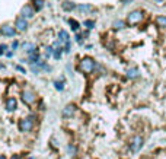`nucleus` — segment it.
Here are the masks:
<instances>
[{
  "instance_id": "2eb2a0df",
  "label": "nucleus",
  "mask_w": 166,
  "mask_h": 159,
  "mask_svg": "<svg viewBox=\"0 0 166 159\" xmlns=\"http://www.w3.org/2000/svg\"><path fill=\"white\" fill-rule=\"evenodd\" d=\"M128 78H130V79H135V78H138V72H137L135 69L128 70Z\"/></svg>"
},
{
  "instance_id": "7ed1b4c3",
  "label": "nucleus",
  "mask_w": 166,
  "mask_h": 159,
  "mask_svg": "<svg viewBox=\"0 0 166 159\" xmlns=\"http://www.w3.org/2000/svg\"><path fill=\"white\" fill-rule=\"evenodd\" d=\"M93 67H95V61H93L90 57H84V58L82 60V63H80V70L86 72V73L92 72Z\"/></svg>"
},
{
  "instance_id": "412c9836",
  "label": "nucleus",
  "mask_w": 166,
  "mask_h": 159,
  "mask_svg": "<svg viewBox=\"0 0 166 159\" xmlns=\"http://www.w3.org/2000/svg\"><path fill=\"white\" fill-rule=\"evenodd\" d=\"M52 51H54V48H52V47H48V48H47V56L50 57V56L52 54Z\"/></svg>"
},
{
  "instance_id": "bb28decb",
  "label": "nucleus",
  "mask_w": 166,
  "mask_h": 159,
  "mask_svg": "<svg viewBox=\"0 0 166 159\" xmlns=\"http://www.w3.org/2000/svg\"><path fill=\"white\" fill-rule=\"evenodd\" d=\"M12 159H19V155H15V156H12Z\"/></svg>"
},
{
  "instance_id": "f3484780",
  "label": "nucleus",
  "mask_w": 166,
  "mask_h": 159,
  "mask_svg": "<svg viewBox=\"0 0 166 159\" xmlns=\"http://www.w3.org/2000/svg\"><path fill=\"white\" fill-rule=\"evenodd\" d=\"M69 24L72 25V29H73V31H77V29H79V24H77L74 19H70V21H69Z\"/></svg>"
},
{
  "instance_id": "5701e85b",
  "label": "nucleus",
  "mask_w": 166,
  "mask_h": 159,
  "mask_svg": "<svg viewBox=\"0 0 166 159\" xmlns=\"http://www.w3.org/2000/svg\"><path fill=\"white\" fill-rule=\"evenodd\" d=\"M55 89H60V91H61V89H63V85L58 83V82H55Z\"/></svg>"
},
{
  "instance_id": "c85d7f7f",
  "label": "nucleus",
  "mask_w": 166,
  "mask_h": 159,
  "mask_svg": "<svg viewBox=\"0 0 166 159\" xmlns=\"http://www.w3.org/2000/svg\"><path fill=\"white\" fill-rule=\"evenodd\" d=\"M155 1H157V3H162V1H163V0H155Z\"/></svg>"
},
{
  "instance_id": "393cba45",
  "label": "nucleus",
  "mask_w": 166,
  "mask_h": 159,
  "mask_svg": "<svg viewBox=\"0 0 166 159\" xmlns=\"http://www.w3.org/2000/svg\"><path fill=\"white\" fill-rule=\"evenodd\" d=\"M4 50H6V45H4V44H3V45H0V54H1Z\"/></svg>"
},
{
  "instance_id": "0eeeda50",
  "label": "nucleus",
  "mask_w": 166,
  "mask_h": 159,
  "mask_svg": "<svg viewBox=\"0 0 166 159\" xmlns=\"http://www.w3.org/2000/svg\"><path fill=\"white\" fill-rule=\"evenodd\" d=\"M22 15H23V18H34L35 12H34V9L29 4H26V6L22 7Z\"/></svg>"
},
{
  "instance_id": "f8f14e48",
  "label": "nucleus",
  "mask_w": 166,
  "mask_h": 159,
  "mask_svg": "<svg viewBox=\"0 0 166 159\" xmlns=\"http://www.w3.org/2000/svg\"><path fill=\"white\" fill-rule=\"evenodd\" d=\"M61 42L69 44V34H67V31H60V44Z\"/></svg>"
},
{
  "instance_id": "aec40b11",
  "label": "nucleus",
  "mask_w": 166,
  "mask_h": 159,
  "mask_svg": "<svg viewBox=\"0 0 166 159\" xmlns=\"http://www.w3.org/2000/svg\"><path fill=\"white\" fill-rule=\"evenodd\" d=\"M84 25H86L89 29H92V28L95 26V22H93V21H84Z\"/></svg>"
},
{
  "instance_id": "f03ea898",
  "label": "nucleus",
  "mask_w": 166,
  "mask_h": 159,
  "mask_svg": "<svg viewBox=\"0 0 166 159\" xmlns=\"http://www.w3.org/2000/svg\"><path fill=\"white\" fill-rule=\"evenodd\" d=\"M141 19H143V13H141V10H134V12H131V13L128 15L127 22H128L130 25H135V24H138Z\"/></svg>"
},
{
  "instance_id": "f257e3e1",
  "label": "nucleus",
  "mask_w": 166,
  "mask_h": 159,
  "mask_svg": "<svg viewBox=\"0 0 166 159\" xmlns=\"http://www.w3.org/2000/svg\"><path fill=\"white\" fill-rule=\"evenodd\" d=\"M34 127V117H28L19 121V130L21 131H31Z\"/></svg>"
},
{
  "instance_id": "cd10ccee",
  "label": "nucleus",
  "mask_w": 166,
  "mask_h": 159,
  "mask_svg": "<svg viewBox=\"0 0 166 159\" xmlns=\"http://www.w3.org/2000/svg\"><path fill=\"white\" fill-rule=\"evenodd\" d=\"M0 159H6V156L4 155H0Z\"/></svg>"
},
{
  "instance_id": "b1692460",
  "label": "nucleus",
  "mask_w": 166,
  "mask_h": 159,
  "mask_svg": "<svg viewBox=\"0 0 166 159\" xmlns=\"http://www.w3.org/2000/svg\"><path fill=\"white\" fill-rule=\"evenodd\" d=\"M69 152H70V153H74V152H76V149H74L73 146H69Z\"/></svg>"
},
{
  "instance_id": "6e6552de",
  "label": "nucleus",
  "mask_w": 166,
  "mask_h": 159,
  "mask_svg": "<svg viewBox=\"0 0 166 159\" xmlns=\"http://www.w3.org/2000/svg\"><path fill=\"white\" fill-rule=\"evenodd\" d=\"M0 31H1V34L6 35V37H13V35H15V29H13L12 26H7V25H6V26H1Z\"/></svg>"
},
{
  "instance_id": "423d86ee",
  "label": "nucleus",
  "mask_w": 166,
  "mask_h": 159,
  "mask_svg": "<svg viewBox=\"0 0 166 159\" xmlns=\"http://www.w3.org/2000/svg\"><path fill=\"white\" fill-rule=\"evenodd\" d=\"M15 26H16V29H18V31H25V29L28 28V22L25 21V18H18V19H16Z\"/></svg>"
},
{
  "instance_id": "a211bd4d",
  "label": "nucleus",
  "mask_w": 166,
  "mask_h": 159,
  "mask_svg": "<svg viewBox=\"0 0 166 159\" xmlns=\"http://www.w3.org/2000/svg\"><path fill=\"white\" fill-rule=\"evenodd\" d=\"M77 9L82 10V12H89V10H92V6H89V4H80Z\"/></svg>"
},
{
  "instance_id": "1a4fd4ad",
  "label": "nucleus",
  "mask_w": 166,
  "mask_h": 159,
  "mask_svg": "<svg viewBox=\"0 0 166 159\" xmlns=\"http://www.w3.org/2000/svg\"><path fill=\"white\" fill-rule=\"evenodd\" d=\"M6 108H7V111H13L16 108V99L15 98H9L6 101Z\"/></svg>"
},
{
  "instance_id": "dca6fc26",
  "label": "nucleus",
  "mask_w": 166,
  "mask_h": 159,
  "mask_svg": "<svg viewBox=\"0 0 166 159\" xmlns=\"http://www.w3.org/2000/svg\"><path fill=\"white\" fill-rule=\"evenodd\" d=\"M124 22H123V21H115V22H114V28H115V29H123V28H124Z\"/></svg>"
},
{
  "instance_id": "a878e982",
  "label": "nucleus",
  "mask_w": 166,
  "mask_h": 159,
  "mask_svg": "<svg viewBox=\"0 0 166 159\" xmlns=\"http://www.w3.org/2000/svg\"><path fill=\"white\" fill-rule=\"evenodd\" d=\"M123 3H130V1H134V0H121Z\"/></svg>"
},
{
  "instance_id": "c756f323",
  "label": "nucleus",
  "mask_w": 166,
  "mask_h": 159,
  "mask_svg": "<svg viewBox=\"0 0 166 159\" xmlns=\"http://www.w3.org/2000/svg\"><path fill=\"white\" fill-rule=\"evenodd\" d=\"M0 34H1V31H0Z\"/></svg>"
},
{
  "instance_id": "9b49d317",
  "label": "nucleus",
  "mask_w": 166,
  "mask_h": 159,
  "mask_svg": "<svg viewBox=\"0 0 166 159\" xmlns=\"http://www.w3.org/2000/svg\"><path fill=\"white\" fill-rule=\"evenodd\" d=\"M23 50L26 51V53H34L35 51V44H32V42H26V44H23Z\"/></svg>"
},
{
  "instance_id": "20e7f679",
  "label": "nucleus",
  "mask_w": 166,
  "mask_h": 159,
  "mask_svg": "<svg viewBox=\"0 0 166 159\" xmlns=\"http://www.w3.org/2000/svg\"><path fill=\"white\" fill-rule=\"evenodd\" d=\"M141 146H143V139H141L140 136H135V137L133 139L131 145H130V150H131V152H138V150L141 149Z\"/></svg>"
},
{
  "instance_id": "ddd939ff",
  "label": "nucleus",
  "mask_w": 166,
  "mask_h": 159,
  "mask_svg": "<svg viewBox=\"0 0 166 159\" xmlns=\"http://www.w3.org/2000/svg\"><path fill=\"white\" fill-rule=\"evenodd\" d=\"M74 7H76V6H74L72 1H64V3H63V9H64V10H69V12H70V10H73Z\"/></svg>"
},
{
  "instance_id": "9d476101",
  "label": "nucleus",
  "mask_w": 166,
  "mask_h": 159,
  "mask_svg": "<svg viewBox=\"0 0 166 159\" xmlns=\"http://www.w3.org/2000/svg\"><path fill=\"white\" fill-rule=\"evenodd\" d=\"M74 114V105H67L64 110H63V116L64 117H72Z\"/></svg>"
},
{
  "instance_id": "39448f33",
  "label": "nucleus",
  "mask_w": 166,
  "mask_h": 159,
  "mask_svg": "<svg viewBox=\"0 0 166 159\" xmlns=\"http://www.w3.org/2000/svg\"><path fill=\"white\" fill-rule=\"evenodd\" d=\"M22 99H23V102H25V104L31 105V104H34V102H35V95H34L31 91H25V92L22 93Z\"/></svg>"
},
{
  "instance_id": "4468645a",
  "label": "nucleus",
  "mask_w": 166,
  "mask_h": 159,
  "mask_svg": "<svg viewBox=\"0 0 166 159\" xmlns=\"http://www.w3.org/2000/svg\"><path fill=\"white\" fill-rule=\"evenodd\" d=\"M156 24L159 26H166V16H157L156 18Z\"/></svg>"
},
{
  "instance_id": "6ab92c4d",
  "label": "nucleus",
  "mask_w": 166,
  "mask_h": 159,
  "mask_svg": "<svg viewBox=\"0 0 166 159\" xmlns=\"http://www.w3.org/2000/svg\"><path fill=\"white\" fill-rule=\"evenodd\" d=\"M42 7H44V0H35V9L41 10Z\"/></svg>"
},
{
  "instance_id": "4be33fe9",
  "label": "nucleus",
  "mask_w": 166,
  "mask_h": 159,
  "mask_svg": "<svg viewBox=\"0 0 166 159\" xmlns=\"http://www.w3.org/2000/svg\"><path fill=\"white\" fill-rule=\"evenodd\" d=\"M54 57H55V58H60V57H61V51H55V53H54Z\"/></svg>"
}]
</instances>
